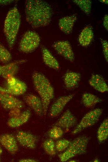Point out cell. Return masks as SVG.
<instances>
[{
	"mask_svg": "<svg viewBox=\"0 0 108 162\" xmlns=\"http://www.w3.org/2000/svg\"><path fill=\"white\" fill-rule=\"evenodd\" d=\"M26 21L33 28L46 26L51 21L53 11L47 2L41 0H27L25 2Z\"/></svg>",
	"mask_w": 108,
	"mask_h": 162,
	"instance_id": "cell-1",
	"label": "cell"
},
{
	"mask_svg": "<svg viewBox=\"0 0 108 162\" xmlns=\"http://www.w3.org/2000/svg\"><path fill=\"white\" fill-rule=\"evenodd\" d=\"M32 79L34 89L41 100L45 117L51 101L54 97V88L47 78L41 72L34 71Z\"/></svg>",
	"mask_w": 108,
	"mask_h": 162,
	"instance_id": "cell-2",
	"label": "cell"
},
{
	"mask_svg": "<svg viewBox=\"0 0 108 162\" xmlns=\"http://www.w3.org/2000/svg\"><path fill=\"white\" fill-rule=\"evenodd\" d=\"M21 23V16L16 6L8 12L4 25V32L9 47L12 49Z\"/></svg>",
	"mask_w": 108,
	"mask_h": 162,
	"instance_id": "cell-3",
	"label": "cell"
},
{
	"mask_svg": "<svg viewBox=\"0 0 108 162\" xmlns=\"http://www.w3.org/2000/svg\"><path fill=\"white\" fill-rule=\"evenodd\" d=\"M90 139L89 137L82 135L70 141L65 151L58 155L60 160L62 162H65L77 155L86 153Z\"/></svg>",
	"mask_w": 108,
	"mask_h": 162,
	"instance_id": "cell-4",
	"label": "cell"
},
{
	"mask_svg": "<svg viewBox=\"0 0 108 162\" xmlns=\"http://www.w3.org/2000/svg\"><path fill=\"white\" fill-rule=\"evenodd\" d=\"M40 41V38L38 33L33 31H27L24 34L20 40L19 49L24 53L31 52L38 47Z\"/></svg>",
	"mask_w": 108,
	"mask_h": 162,
	"instance_id": "cell-5",
	"label": "cell"
},
{
	"mask_svg": "<svg viewBox=\"0 0 108 162\" xmlns=\"http://www.w3.org/2000/svg\"><path fill=\"white\" fill-rule=\"evenodd\" d=\"M103 112V109L97 108L85 114L79 124L71 132L72 135H75L84 129L93 126L98 122Z\"/></svg>",
	"mask_w": 108,
	"mask_h": 162,
	"instance_id": "cell-6",
	"label": "cell"
},
{
	"mask_svg": "<svg viewBox=\"0 0 108 162\" xmlns=\"http://www.w3.org/2000/svg\"><path fill=\"white\" fill-rule=\"evenodd\" d=\"M15 137L17 142L22 146L30 149L36 148L38 141L36 136L25 131H18Z\"/></svg>",
	"mask_w": 108,
	"mask_h": 162,
	"instance_id": "cell-7",
	"label": "cell"
},
{
	"mask_svg": "<svg viewBox=\"0 0 108 162\" xmlns=\"http://www.w3.org/2000/svg\"><path fill=\"white\" fill-rule=\"evenodd\" d=\"M0 103L5 109L10 110L15 107L20 109L25 107V102L13 95L0 92Z\"/></svg>",
	"mask_w": 108,
	"mask_h": 162,
	"instance_id": "cell-8",
	"label": "cell"
},
{
	"mask_svg": "<svg viewBox=\"0 0 108 162\" xmlns=\"http://www.w3.org/2000/svg\"><path fill=\"white\" fill-rule=\"evenodd\" d=\"M52 47L56 51L65 59L70 62L74 61L75 57L70 43L66 40H60L54 43Z\"/></svg>",
	"mask_w": 108,
	"mask_h": 162,
	"instance_id": "cell-9",
	"label": "cell"
},
{
	"mask_svg": "<svg viewBox=\"0 0 108 162\" xmlns=\"http://www.w3.org/2000/svg\"><path fill=\"white\" fill-rule=\"evenodd\" d=\"M74 95V94H73L61 96L58 98L51 106L49 111V116L51 118L58 116Z\"/></svg>",
	"mask_w": 108,
	"mask_h": 162,
	"instance_id": "cell-10",
	"label": "cell"
},
{
	"mask_svg": "<svg viewBox=\"0 0 108 162\" xmlns=\"http://www.w3.org/2000/svg\"><path fill=\"white\" fill-rule=\"evenodd\" d=\"M23 98L24 102L37 115L40 117L44 115L43 103L40 98L32 93L25 94Z\"/></svg>",
	"mask_w": 108,
	"mask_h": 162,
	"instance_id": "cell-11",
	"label": "cell"
},
{
	"mask_svg": "<svg viewBox=\"0 0 108 162\" xmlns=\"http://www.w3.org/2000/svg\"><path fill=\"white\" fill-rule=\"evenodd\" d=\"M0 144L11 155H15L19 150L17 141L12 134L7 133L1 135Z\"/></svg>",
	"mask_w": 108,
	"mask_h": 162,
	"instance_id": "cell-12",
	"label": "cell"
},
{
	"mask_svg": "<svg viewBox=\"0 0 108 162\" xmlns=\"http://www.w3.org/2000/svg\"><path fill=\"white\" fill-rule=\"evenodd\" d=\"M77 123L76 118L69 110L67 109L53 126H56L62 128L67 129L74 126Z\"/></svg>",
	"mask_w": 108,
	"mask_h": 162,
	"instance_id": "cell-13",
	"label": "cell"
},
{
	"mask_svg": "<svg viewBox=\"0 0 108 162\" xmlns=\"http://www.w3.org/2000/svg\"><path fill=\"white\" fill-rule=\"evenodd\" d=\"M27 89L26 83L18 79L12 85L6 86L5 87L0 86V92L6 93L14 96H18L24 94L26 91Z\"/></svg>",
	"mask_w": 108,
	"mask_h": 162,
	"instance_id": "cell-14",
	"label": "cell"
},
{
	"mask_svg": "<svg viewBox=\"0 0 108 162\" xmlns=\"http://www.w3.org/2000/svg\"><path fill=\"white\" fill-rule=\"evenodd\" d=\"M77 18L76 14L64 17L59 21L58 25L61 30L66 34H70Z\"/></svg>",
	"mask_w": 108,
	"mask_h": 162,
	"instance_id": "cell-15",
	"label": "cell"
},
{
	"mask_svg": "<svg viewBox=\"0 0 108 162\" xmlns=\"http://www.w3.org/2000/svg\"><path fill=\"white\" fill-rule=\"evenodd\" d=\"M81 77L80 74L77 72L69 71L65 73L63 81L66 88L69 90L76 88L79 84Z\"/></svg>",
	"mask_w": 108,
	"mask_h": 162,
	"instance_id": "cell-16",
	"label": "cell"
},
{
	"mask_svg": "<svg viewBox=\"0 0 108 162\" xmlns=\"http://www.w3.org/2000/svg\"><path fill=\"white\" fill-rule=\"evenodd\" d=\"M42 58L45 64L48 67L55 70L59 69L58 62L51 52L46 47L41 46Z\"/></svg>",
	"mask_w": 108,
	"mask_h": 162,
	"instance_id": "cell-17",
	"label": "cell"
},
{
	"mask_svg": "<svg viewBox=\"0 0 108 162\" xmlns=\"http://www.w3.org/2000/svg\"><path fill=\"white\" fill-rule=\"evenodd\" d=\"M88 82L90 85L98 92L103 93L108 91V86L105 80L100 75L92 74Z\"/></svg>",
	"mask_w": 108,
	"mask_h": 162,
	"instance_id": "cell-18",
	"label": "cell"
},
{
	"mask_svg": "<svg viewBox=\"0 0 108 162\" xmlns=\"http://www.w3.org/2000/svg\"><path fill=\"white\" fill-rule=\"evenodd\" d=\"M31 112L30 109L26 110L18 116L10 118L7 122V125L11 128L19 127L26 123L29 119Z\"/></svg>",
	"mask_w": 108,
	"mask_h": 162,
	"instance_id": "cell-19",
	"label": "cell"
},
{
	"mask_svg": "<svg viewBox=\"0 0 108 162\" xmlns=\"http://www.w3.org/2000/svg\"><path fill=\"white\" fill-rule=\"evenodd\" d=\"M26 61L25 60L15 61L4 65V69L2 77L5 79L14 76L17 73L19 69L18 64Z\"/></svg>",
	"mask_w": 108,
	"mask_h": 162,
	"instance_id": "cell-20",
	"label": "cell"
},
{
	"mask_svg": "<svg viewBox=\"0 0 108 162\" xmlns=\"http://www.w3.org/2000/svg\"><path fill=\"white\" fill-rule=\"evenodd\" d=\"M93 37L92 27L90 25L85 26L79 35L78 40L80 44L83 46H87L92 42Z\"/></svg>",
	"mask_w": 108,
	"mask_h": 162,
	"instance_id": "cell-21",
	"label": "cell"
},
{
	"mask_svg": "<svg viewBox=\"0 0 108 162\" xmlns=\"http://www.w3.org/2000/svg\"><path fill=\"white\" fill-rule=\"evenodd\" d=\"M102 101V99L98 96L90 93H83L82 97L81 102L86 108L93 107L97 103Z\"/></svg>",
	"mask_w": 108,
	"mask_h": 162,
	"instance_id": "cell-22",
	"label": "cell"
},
{
	"mask_svg": "<svg viewBox=\"0 0 108 162\" xmlns=\"http://www.w3.org/2000/svg\"><path fill=\"white\" fill-rule=\"evenodd\" d=\"M108 137V119H105L99 127L97 132V140L99 143L105 141Z\"/></svg>",
	"mask_w": 108,
	"mask_h": 162,
	"instance_id": "cell-23",
	"label": "cell"
},
{
	"mask_svg": "<svg viewBox=\"0 0 108 162\" xmlns=\"http://www.w3.org/2000/svg\"><path fill=\"white\" fill-rule=\"evenodd\" d=\"M42 147L44 151L50 156L55 155L56 154V150L55 143L51 138L45 140L42 144Z\"/></svg>",
	"mask_w": 108,
	"mask_h": 162,
	"instance_id": "cell-24",
	"label": "cell"
},
{
	"mask_svg": "<svg viewBox=\"0 0 108 162\" xmlns=\"http://www.w3.org/2000/svg\"><path fill=\"white\" fill-rule=\"evenodd\" d=\"M80 9L87 15H89L92 8V1L89 0H73Z\"/></svg>",
	"mask_w": 108,
	"mask_h": 162,
	"instance_id": "cell-25",
	"label": "cell"
},
{
	"mask_svg": "<svg viewBox=\"0 0 108 162\" xmlns=\"http://www.w3.org/2000/svg\"><path fill=\"white\" fill-rule=\"evenodd\" d=\"M11 59V53L0 42V61L2 63L7 64Z\"/></svg>",
	"mask_w": 108,
	"mask_h": 162,
	"instance_id": "cell-26",
	"label": "cell"
},
{
	"mask_svg": "<svg viewBox=\"0 0 108 162\" xmlns=\"http://www.w3.org/2000/svg\"><path fill=\"white\" fill-rule=\"evenodd\" d=\"M64 131L61 127L53 126L48 131L47 135L50 138L56 140L60 138L63 135Z\"/></svg>",
	"mask_w": 108,
	"mask_h": 162,
	"instance_id": "cell-27",
	"label": "cell"
},
{
	"mask_svg": "<svg viewBox=\"0 0 108 162\" xmlns=\"http://www.w3.org/2000/svg\"><path fill=\"white\" fill-rule=\"evenodd\" d=\"M70 142V141L66 139L58 140L55 143L56 150L61 152L65 150L69 146Z\"/></svg>",
	"mask_w": 108,
	"mask_h": 162,
	"instance_id": "cell-28",
	"label": "cell"
},
{
	"mask_svg": "<svg viewBox=\"0 0 108 162\" xmlns=\"http://www.w3.org/2000/svg\"><path fill=\"white\" fill-rule=\"evenodd\" d=\"M102 44L103 53L104 57L106 61H108V41L105 40L101 39Z\"/></svg>",
	"mask_w": 108,
	"mask_h": 162,
	"instance_id": "cell-29",
	"label": "cell"
},
{
	"mask_svg": "<svg viewBox=\"0 0 108 162\" xmlns=\"http://www.w3.org/2000/svg\"><path fill=\"white\" fill-rule=\"evenodd\" d=\"M21 109L18 107H15L10 110L8 115L10 118L15 117L19 116L21 113Z\"/></svg>",
	"mask_w": 108,
	"mask_h": 162,
	"instance_id": "cell-30",
	"label": "cell"
},
{
	"mask_svg": "<svg viewBox=\"0 0 108 162\" xmlns=\"http://www.w3.org/2000/svg\"><path fill=\"white\" fill-rule=\"evenodd\" d=\"M18 79L14 76L10 77L7 79V86H11L14 84L17 81Z\"/></svg>",
	"mask_w": 108,
	"mask_h": 162,
	"instance_id": "cell-31",
	"label": "cell"
},
{
	"mask_svg": "<svg viewBox=\"0 0 108 162\" xmlns=\"http://www.w3.org/2000/svg\"><path fill=\"white\" fill-rule=\"evenodd\" d=\"M103 25L106 30L108 29V16L107 14L105 15L103 19Z\"/></svg>",
	"mask_w": 108,
	"mask_h": 162,
	"instance_id": "cell-32",
	"label": "cell"
},
{
	"mask_svg": "<svg viewBox=\"0 0 108 162\" xmlns=\"http://www.w3.org/2000/svg\"><path fill=\"white\" fill-rule=\"evenodd\" d=\"M14 1L11 0H0V5H6L11 4Z\"/></svg>",
	"mask_w": 108,
	"mask_h": 162,
	"instance_id": "cell-33",
	"label": "cell"
},
{
	"mask_svg": "<svg viewBox=\"0 0 108 162\" xmlns=\"http://www.w3.org/2000/svg\"><path fill=\"white\" fill-rule=\"evenodd\" d=\"M20 162H37L38 160L35 159L29 158L22 159L18 160Z\"/></svg>",
	"mask_w": 108,
	"mask_h": 162,
	"instance_id": "cell-34",
	"label": "cell"
},
{
	"mask_svg": "<svg viewBox=\"0 0 108 162\" xmlns=\"http://www.w3.org/2000/svg\"><path fill=\"white\" fill-rule=\"evenodd\" d=\"M4 69V65H0V76H2Z\"/></svg>",
	"mask_w": 108,
	"mask_h": 162,
	"instance_id": "cell-35",
	"label": "cell"
},
{
	"mask_svg": "<svg viewBox=\"0 0 108 162\" xmlns=\"http://www.w3.org/2000/svg\"><path fill=\"white\" fill-rule=\"evenodd\" d=\"M99 1L100 2H101L103 3H105V4H108V0H99Z\"/></svg>",
	"mask_w": 108,
	"mask_h": 162,
	"instance_id": "cell-36",
	"label": "cell"
},
{
	"mask_svg": "<svg viewBox=\"0 0 108 162\" xmlns=\"http://www.w3.org/2000/svg\"><path fill=\"white\" fill-rule=\"evenodd\" d=\"M2 148L1 147V145H0V157L2 153Z\"/></svg>",
	"mask_w": 108,
	"mask_h": 162,
	"instance_id": "cell-37",
	"label": "cell"
},
{
	"mask_svg": "<svg viewBox=\"0 0 108 162\" xmlns=\"http://www.w3.org/2000/svg\"><path fill=\"white\" fill-rule=\"evenodd\" d=\"M93 162H99V160L97 158H96L93 161Z\"/></svg>",
	"mask_w": 108,
	"mask_h": 162,
	"instance_id": "cell-38",
	"label": "cell"
},
{
	"mask_svg": "<svg viewBox=\"0 0 108 162\" xmlns=\"http://www.w3.org/2000/svg\"><path fill=\"white\" fill-rule=\"evenodd\" d=\"M76 161H76L75 160H70L69 161V162H76Z\"/></svg>",
	"mask_w": 108,
	"mask_h": 162,
	"instance_id": "cell-39",
	"label": "cell"
},
{
	"mask_svg": "<svg viewBox=\"0 0 108 162\" xmlns=\"http://www.w3.org/2000/svg\"></svg>",
	"mask_w": 108,
	"mask_h": 162,
	"instance_id": "cell-40",
	"label": "cell"
}]
</instances>
